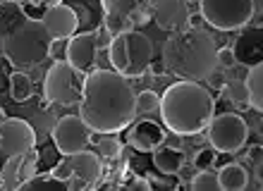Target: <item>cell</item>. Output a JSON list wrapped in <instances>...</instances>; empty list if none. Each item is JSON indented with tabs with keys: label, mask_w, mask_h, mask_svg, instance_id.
Here are the masks:
<instances>
[{
	"label": "cell",
	"mask_w": 263,
	"mask_h": 191,
	"mask_svg": "<svg viewBox=\"0 0 263 191\" xmlns=\"http://www.w3.org/2000/svg\"><path fill=\"white\" fill-rule=\"evenodd\" d=\"M153 110H160V96L153 89L137 93V115H148Z\"/></svg>",
	"instance_id": "obj_26"
},
{
	"label": "cell",
	"mask_w": 263,
	"mask_h": 191,
	"mask_svg": "<svg viewBox=\"0 0 263 191\" xmlns=\"http://www.w3.org/2000/svg\"><path fill=\"white\" fill-rule=\"evenodd\" d=\"M3 43H5V60L14 69H31L50 58L53 36L48 34L41 20L29 14L27 22L20 24L12 34H7Z\"/></svg>",
	"instance_id": "obj_4"
},
{
	"label": "cell",
	"mask_w": 263,
	"mask_h": 191,
	"mask_svg": "<svg viewBox=\"0 0 263 191\" xmlns=\"http://www.w3.org/2000/svg\"><path fill=\"white\" fill-rule=\"evenodd\" d=\"M215 158H218V150L211 146V148H201V150H196V156H194V167L196 170H206V167H213V163H215Z\"/></svg>",
	"instance_id": "obj_27"
},
{
	"label": "cell",
	"mask_w": 263,
	"mask_h": 191,
	"mask_svg": "<svg viewBox=\"0 0 263 191\" xmlns=\"http://www.w3.org/2000/svg\"><path fill=\"white\" fill-rule=\"evenodd\" d=\"M41 22H43V27L48 29V34L53 36V41H67V39H72L77 34L79 24H82L77 12L69 5H65V3L46 10L41 14Z\"/></svg>",
	"instance_id": "obj_16"
},
{
	"label": "cell",
	"mask_w": 263,
	"mask_h": 191,
	"mask_svg": "<svg viewBox=\"0 0 263 191\" xmlns=\"http://www.w3.org/2000/svg\"><path fill=\"white\" fill-rule=\"evenodd\" d=\"M247 93H249V108L263 115V62L247 69Z\"/></svg>",
	"instance_id": "obj_21"
},
{
	"label": "cell",
	"mask_w": 263,
	"mask_h": 191,
	"mask_svg": "<svg viewBox=\"0 0 263 191\" xmlns=\"http://www.w3.org/2000/svg\"><path fill=\"white\" fill-rule=\"evenodd\" d=\"M218 179H220L222 191H242L249 186V175L247 167H242L239 163H228L218 170Z\"/></svg>",
	"instance_id": "obj_20"
},
{
	"label": "cell",
	"mask_w": 263,
	"mask_h": 191,
	"mask_svg": "<svg viewBox=\"0 0 263 191\" xmlns=\"http://www.w3.org/2000/svg\"><path fill=\"white\" fill-rule=\"evenodd\" d=\"M153 0H101L103 5V24L112 34L132 31L151 22Z\"/></svg>",
	"instance_id": "obj_10"
},
{
	"label": "cell",
	"mask_w": 263,
	"mask_h": 191,
	"mask_svg": "<svg viewBox=\"0 0 263 191\" xmlns=\"http://www.w3.org/2000/svg\"><path fill=\"white\" fill-rule=\"evenodd\" d=\"M5 60V43H3V36H0V62Z\"/></svg>",
	"instance_id": "obj_34"
},
{
	"label": "cell",
	"mask_w": 263,
	"mask_h": 191,
	"mask_svg": "<svg viewBox=\"0 0 263 191\" xmlns=\"http://www.w3.org/2000/svg\"><path fill=\"white\" fill-rule=\"evenodd\" d=\"M0 172H3V170H0Z\"/></svg>",
	"instance_id": "obj_38"
},
{
	"label": "cell",
	"mask_w": 263,
	"mask_h": 191,
	"mask_svg": "<svg viewBox=\"0 0 263 191\" xmlns=\"http://www.w3.org/2000/svg\"><path fill=\"white\" fill-rule=\"evenodd\" d=\"M232 50L237 65H244L247 69L263 62V24H247L239 29Z\"/></svg>",
	"instance_id": "obj_15"
},
{
	"label": "cell",
	"mask_w": 263,
	"mask_h": 191,
	"mask_svg": "<svg viewBox=\"0 0 263 191\" xmlns=\"http://www.w3.org/2000/svg\"><path fill=\"white\" fill-rule=\"evenodd\" d=\"M122 141H120L115 134H105L103 139H98L96 143V153L101 156V160H105V163H112V160H118L120 156H122Z\"/></svg>",
	"instance_id": "obj_24"
},
{
	"label": "cell",
	"mask_w": 263,
	"mask_h": 191,
	"mask_svg": "<svg viewBox=\"0 0 263 191\" xmlns=\"http://www.w3.org/2000/svg\"><path fill=\"white\" fill-rule=\"evenodd\" d=\"M189 189L194 191H218L220 189V179H218V172L206 167V170H196V175L189 182Z\"/></svg>",
	"instance_id": "obj_25"
},
{
	"label": "cell",
	"mask_w": 263,
	"mask_h": 191,
	"mask_svg": "<svg viewBox=\"0 0 263 191\" xmlns=\"http://www.w3.org/2000/svg\"><path fill=\"white\" fill-rule=\"evenodd\" d=\"M36 143H39L36 129L27 120L7 117L5 122L0 124V156L5 160L12 156H24L29 150H34Z\"/></svg>",
	"instance_id": "obj_12"
},
{
	"label": "cell",
	"mask_w": 263,
	"mask_h": 191,
	"mask_svg": "<svg viewBox=\"0 0 263 191\" xmlns=\"http://www.w3.org/2000/svg\"><path fill=\"white\" fill-rule=\"evenodd\" d=\"M163 143H165V146H173V148H182V137L175 134V131H170V134H165Z\"/></svg>",
	"instance_id": "obj_32"
},
{
	"label": "cell",
	"mask_w": 263,
	"mask_h": 191,
	"mask_svg": "<svg viewBox=\"0 0 263 191\" xmlns=\"http://www.w3.org/2000/svg\"><path fill=\"white\" fill-rule=\"evenodd\" d=\"M5 120H7V112H5V110H3V108H0V124L5 122Z\"/></svg>",
	"instance_id": "obj_35"
},
{
	"label": "cell",
	"mask_w": 263,
	"mask_h": 191,
	"mask_svg": "<svg viewBox=\"0 0 263 191\" xmlns=\"http://www.w3.org/2000/svg\"><path fill=\"white\" fill-rule=\"evenodd\" d=\"M79 115L96 134H118L137 117V93L132 79L115 69H91L79 101Z\"/></svg>",
	"instance_id": "obj_1"
},
{
	"label": "cell",
	"mask_w": 263,
	"mask_h": 191,
	"mask_svg": "<svg viewBox=\"0 0 263 191\" xmlns=\"http://www.w3.org/2000/svg\"><path fill=\"white\" fill-rule=\"evenodd\" d=\"M65 60L69 65H74L77 69L86 72V74L91 69H96V60H98L96 31H82V34H74L72 39H67V43H65Z\"/></svg>",
	"instance_id": "obj_14"
},
{
	"label": "cell",
	"mask_w": 263,
	"mask_h": 191,
	"mask_svg": "<svg viewBox=\"0 0 263 191\" xmlns=\"http://www.w3.org/2000/svg\"><path fill=\"white\" fill-rule=\"evenodd\" d=\"M108 60L112 69L125 74L127 79H141L148 74L153 65V43L151 39L137 29L115 34L110 48H108Z\"/></svg>",
	"instance_id": "obj_5"
},
{
	"label": "cell",
	"mask_w": 263,
	"mask_h": 191,
	"mask_svg": "<svg viewBox=\"0 0 263 191\" xmlns=\"http://www.w3.org/2000/svg\"><path fill=\"white\" fill-rule=\"evenodd\" d=\"M86 72L77 69L67 60H55L43 77V96L53 105H74L82 101Z\"/></svg>",
	"instance_id": "obj_6"
},
{
	"label": "cell",
	"mask_w": 263,
	"mask_h": 191,
	"mask_svg": "<svg viewBox=\"0 0 263 191\" xmlns=\"http://www.w3.org/2000/svg\"><path fill=\"white\" fill-rule=\"evenodd\" d=\"M208 143L218 153H237L249 141V124L237 112H220L213 115L211 124L206 127Z\"/></svg>",
	"instance_id": "obj_9"
},
{
	"label": "cell",
	"mask_w": 263,
	"mask_h": 191,
	"mask_svg": "<svg viewBox=\"0 0 263 191\" xmlns=\"http://www.w3.org/2000/svg\"><path fill=\"white\" fill-rule=\"evenodd\" d=\"M20 189L22 191H53V189H58V191H69L67 189V182L65 179H60V177H55L53 172H43V175H39L36 172L31 179H27V182H22L20 184Z\"/></svg>",
	"instance_id": "obj_22"
},
{
	"label": "cell",
	"mask_w": 263,
	"mask_h": 191,
	"mask_svg": "<svg viewBox=\"0 0 263 191\" xmlns=\"http://www.w3.org/2000/svg\"><path fill=\"white\" fill-rule=\"evenodd\" d=\"M29 17V12L24 10L22 3L14 0H0V36L5 39L7 34H12L14 29L24 24Z\"/></svg>",
	"instance_id": "obj_19"
},
{
	"label": "cell",
	"mask_w": 263,
	"mask_h": 191,
	"mask_svg": "<svg viewBox=\"0 0 263 191\" xmlns=\"http://www.w3.org/2000/svg\"><path fill=\"white\" fill-rule=\"evenodd\" d=\"M122 189H132V191H151V182L141 175H134L132 172V177L127 182H122Z\"/></svg>",
	"instance_id": "obj_30"
},
{
	"label": "cell",
	"mask_w": 263,
	"mask_h": 191,
	"mask_svg": "<svg viewBox=\"0 0 263 191\" xmlns=\"http://www.w3.org/2000/svg\"><path fill=\"white\" fill-rule=\"evenodd\" d=\"M165 139V129L153 120H137L127 127V143L139 153H153Z\"/></svg>",
	"instance_id": "obj_17"
},
{
	"label": "cell",
	"mask_w": 263,
	"mask_h": 191,
	"mask_svg": "<svg viewBox=\"0 0 263 191\" xmlns=\"http://www.w3.org/2000/svg\"><path fill=\"white\" fill-rule=\"evenodd\" d=\"M151 22L167 34L187 29L192 22V0H153Z\"/></svg>",
	"instance_id": "obj_13"
},
{
	"label": "cell",
	"mask_w": 263,
	"mask_h": 191,
	"mask_svg": "<svg viewBox=\"0 0 263 191\" xmlns=\"http://www.w3.org/2000/svg\"><path fill=\"white\" fill-rule=\"evenodd\" d=\"M237 65V58H235V50L232 46H225V48H218V67L220 69H230Z\"/></svg>",
	"instance_id": "obj_29"
},
{
	"label": "cell",
	"mask_w": 263,
	"mask_h": 191,
	"mask_svg": "<svg viewBox=\"0 0 263 191\" xmlns=\"http://www.w3.org/2000/svg\"><path fill=\"white\" fill-rule=\"evenodd\" d=\"M14 3H27V0H14Z\"/></svg>",
	"instance_id": "obj_37"
},
{
	"label": "cell",
	"mask_w": 263,
	"mask_h": 191,
	"mask_svg": "<svg viewBox=\"0 0 263 191\" xmlns=\"http://www.w3.org/2000/svg\"><path fill=\"white\" fill-rule=\"evenodd\" d=\"M112 39H115V34H112L110 29L105 27V24H101V27L96 29V41H98V50H108L112 43Z\"/></svg>",
	"instance_id": "obj_31"
},
{
	"label": "cell",
	"mask_w": 263,
	"mask_h": 191,
	"mask_svg": "<svg viewBox=\"0 0 263 191\" xmlns=\"http://www.w3.org/2000/svg\"><path fill=\"white\" fill-rule=\"evenodd\" d=\"M60 3H63V0H27V5H24V3H22V5H24V10H36V20H41V14L46 12V10H50V7H55V5H60Z\"/></svg>",
	"instance_id": "obj_28"
},
{
	"label": "cell",
	"mask_w": 263,
	"mask_h": 191,
	"mask_svg": "<svg viewBox=\"0 0 263 191\" xmlns=\"http://www.w3.org/2000/svg\"><path fill=\"white\" fill-rule=\"evenodd\" d=\"M151 160H153V167H156L160 175L175 177V175L182 170V165H184V153H182V148H173V146L160 143L158 148H153Z\"/></svg>",
	"instance_id": "obj_18"
},
{
	"label": "cell",
	"mask_w": 263,
	"mask_h": 191,
	"mask_svg": "<svg viewBox=\"0 0 263 191\" xmlns=\"http://www.w3.org/2000/svg\"><path fill=\"white\" fill-rule=\"evenodd\" d=\"M215 115V98L208 86L201 82H180L170 84L160 96V117L167 131L180 137H196L206 131Z\"/></svg>",
	"instance_id": "obj_3"
},
{
	"label": "cell",
	"mask_w": 263,
	"mask_h": 191,
	"mask_svg": "<svg viewBox=\"0 0 263 191\" xmlns=\"http://www.w3.org/2000/svg\"><path fill=\"white\" fill-rule=\"evenodd\" d=\"M50 139L60 156H69L91 146V129L82 115H63L50 129Z\"/></svg>",
	"instance_id": "obj_11"
},
{
	"label": "cell",
	"mask_w": 263,
	"mask_h": 191,
	"mask_svg": "<svg viewBox=\"0 0 263 191\" xmlns=\"http://www.w3.org/2000/svg\"><path fill=\"white\" fill-rule=\"evenodd\" d=\"M256 129H258V137H263V120H261V122H258V127H256Z\"/></svg>",
	"instance_id": "obj_36"
},
{
	"label": "cell",
	"mask_w": 263,
	"mask_h": 191,
	"mask_svg": "<svg viewBox=\"0 0 263 191\" xmlns=\"http://www.w3.org/2000/svg\"><path fill=\"white\" fill-rule=\"evenodd\" d=\"M160 62L167 74L187 82H206L218 69V46L208 29L192 27L173 31L163 43Z\"/></svg>",
	"instance_id": "obj_2"
},
{
	"label": "cell",
	"mask_w": 263,
	"mask_h": 191,
	"mask_svg": "<svg viewBox=\"0 0 263 191\" xmlns=\"http://www.w3.org/2000/svg\"><path fill=\"white\" fill-rule=\"evenodd\" d=\"M50 172L55 177L65 179L69 191L93 189L103 179V160L91 148H84L77 150V153H69V156H63V160L55 163V167Z\"/></svg>",
	"instance_id": "obj_7"
},
{
	"label": "cell",
	"mask_w": 263,
	"mask_h": 191,
	"mask_svg": "<svg viewBox=\"0 0 263 191\" xmlns=\"http://www.w3.org/2000/svg\"><path fill=\"white\" fill-rule=\"evenodd\" d=\"M34 96V82L31 77L24 74L22 69H14L10 74V98L14 103H27Z\"/></svg>",
	"instance_id": "obj_23"
},
{
	"label": "cell",
	"mask_w": 263,
	"mask_h": 191,
	"mask_svg": "<svg viewBox=\"0 0 263 191\" xmlns=\"http://www.w3.org/2000/svg\"><path fill=\"white\" fill-rule=\"evenodd\" d=\"M254 175H256L258 184L263 186V160H258V163H256V170H254Z\"/></svg>",
	"instance_id": "obj_33"
},
{
	"label": "cell",
	"mask_w": 263,
	"mask_h": 191,
	"mask_svg": "<svg viewBox=\"0 0 263 191\" xmlns=\"http://www.w3.org/2000/svg\"><path fill=\"white\" fill-rule=\"evenodd\" d=\"M199 14L218 31H239L254 20V0H196Z\"/></svg>",
	"instance_id": "obj_8"
}]
</instances>
